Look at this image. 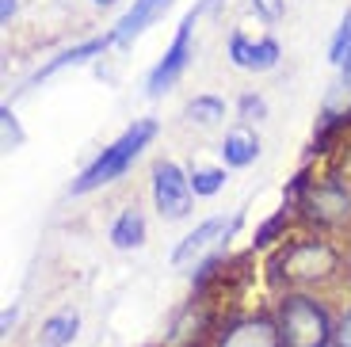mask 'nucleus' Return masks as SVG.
Masks as SVG:
<instances>
[{"mask_svg": "<svg viewBox=\"0 0 351 347\" xmlns=\"http://www.w3.org/2000/svg\"><path fill=\"white\" fill-rule=\"evenodd\" d=\"M348 53H351V12L343 16L340 31H336L332 46H328V61H332V65H343V61H348Z\"/></svg>", "mask_w": 351, "mask_h": 347, "instance_id": "17", "label": "nucleus"}, {"mask_svg": "<svg viewBox=\"0 0 351 347\" xmlns=\"http://www.w3.org/2000/svg\"><path fill=\"white\" fill-rule=\"evenodd\" d=\"M187 119L199 122V126H218V122L226 119V104H221L218 96H195L191 104H187Z\"/></svg>", "mask_w": 351, "mask_h": 347, "instance_id": "15", "label": "nucleus"}, {"mask_svg": "<svg viewBox=\"0 0 351 347\" xmlns=\"http://www.w3.org/2000/svg\"><path fill=\"white\" fill-rule=\"evenodd\" d=\"M275 324H279L282 347H328L336 339L332 317L313 294H282Z\"/></svg>", "mask_w": 351, "mask_h": 347, "instance_id": "1", "label": "nucleus"}, {"mask_svg": "<svg viewBox=\"0 0 351 347\" xmlns=\"http://www.w3.org/2000/svg\"><path fill=\"white\" fill-rule=\"evenodd\" d=\"M153 138H157V122L153 119H138L134 126H126L123 138L111 141V145H107L104 153H99L96 160L73 180V195H88V191H96V187H104V183L119 180V176L134 165V156L149 145Z\"/></svg>", "mask_w": 351, "mask_h": 347, "instance_id": "2", "label": "nucleus"}, {"mask_svg": "<svg viewBox=\"0 0 351 347\" xmlns=\"http://www.w3.org/2000/svg\"><path fill=\"white\" fill-rule=\"evenodd\" d=\"M282 226H287V206H282L279 214L271 217V222H263V226H260V233H256V244H271V237L279 233Z\"/></svg>", "mask_w": 351, "mask_h": 347, "instance_id": "20", "label": "nucleus"}, {"mask_svg": "<svg viewBox=\"0 0 351 347\" xmlns=\"http://www.w3.org/2000/svg\"><path fill=\"white\" fill-rule=\"evenodd\" d=\"M0 122H4V149H19L23 145V130H19V119L12 115V107H0Z\"/></svg>", "mask_w": 351, "mask_h": 347, "instance_id": "18", "label": "nucleus"}, {"mask_svg": "<svg viewBox=\"0 0 351 347\" xmlns=\"http://www.w3.org/2000/svg\"><path fill=\"white\" fill-rule=\"evenodd\" d=\"M96 4H114V0H96Z\"/></svg>", "mask_w": 351, "mask_h": 347, "instance_id": "24", "label": "nucleus"}, {"mask_svg": "<svg viewBox=\"0 0 351 347\" xmlns=\"http://www.w3.org/2000/svg\"><path fill=\"white\" fill-rule=\"evenodd\" d=\"M271 267H275V278H287L294 287H313V283H325V278L336 275L340 256L325 241H294L275 256Z\"/></svg>", "mask_w": 351, "mask_h": 347, "instance_id": "3", "label": "nucleus"}, {"mask_svg": "<svg viewBox=\"0 0 351 347\" xmlns=\"http://www.w3.org/2000/svg\"><path fill=\"white\" fill-rule=\"evenodd\" d=\"M210 4H214V0H202L199 8H191L184 19H180V27H176V38H172V46H168V53L157 61V69L149 73V84H145V92H149V96L168 92V88L176 84V77L187 69V61H191V27H195V19H199V12L210 8Z\"/></svg>", "mask_w": 351, "mask_h": 347, "instance_id": "4", "label": "nucleus"}, {"mask_svg": "<svg viewBox=\"0 0 351 347\" xmlns=\"http://www.w3.org/2000/svg\"><path fill=\"white\" fill-rule=\"evenodd\" d=\"M77 328H80V317L77 313H53L50 321L43 324V347H65V344H73V336H77Z\"/></svg>", "mask_w": 351, "mask_h": 347, "instance_id": "14", "label": "nucleus"}, {"mask_svg": "<svg viewBox=\"0 0 351 347\" xmlns=\"http://www.w3.org/2000/svg\"><path fill=\"white\" fill-rule=\"evenodd\" d=\"M221 183H226V172H221V168H195L191 172V191L195 195H218Z\"/></svg>", "mask_w": 351, "mask_h": 347, "instance_id": "16", "label": "nucleus"}, {"mask_svg": "<svg viewBox=\"0 0 351 347\" xmlns=\"http://www.w3.org/2000/svg\"><path fill=\"white\" fill-rule=\"evenodd\" d=\"M237 111H241V122H260V119H267V104H263V96H241V104H237Z\"/></svg>", "mask_w": 351, "mask_h": 347, "instance_id": "19", "label": "nucleus"}, {"mask_svg": "<svg viewBox=\"0 0 351 347\" xmlns=\"http://www.w3.org/2000/svg\"><path fill=\"white\" fill-rule=\"evenodd\" d=\"M256 153H260V141H256L252 130H233V134H226V141H221V160H226L229 168L252 165Z\"/></svg>", "mask_w": 351, "mask_h": 347, "instance_id": "12", "label": "nucleus"}, {"mask_svg": "<svg viewBox=\"0 0 351 347\" xmlns=\"http://www.w3.org/2000/svg\"><path fill=\"white\" fill-rule=\"evenodd\" d=\"M168 4H172V0H134L130 4V12H126L123 19H119V23H114V43H130V38H138L141 31H145V27L153 23V19H160L168 12Z\"/></svg>", "mask_w": 351, "mask_h": 347, "instance_id": "10", "label": "nucleus"}, {"mask_svg": "<svg viewBox=\"0 0 351 347\" xmlns=\"http://www.w3.org/2000/svg\"><path fill=\"white\" fill-rule=\"evenodd\" d=\"M336 347H351V309L340 317V324H336Z\"/></svg>", "mask_w": 351, "mask_h": 347, "instance_id": "22", "label": "nucleus"}, {"mask_svg": "<svg viewBox=\"0 0 351 347\" xmlns=\"http://www.w3.org/2000/svg\"><path fill=\"white\" fill-rule=\"evenodd\" d=\"M252 8H256V16H263V19H282V8H287V0H252Z\"/></svg>", "mask_w": 351, "mask_h": 347, "instance_id": "21", "label": "nucleus"}, {"mask_svg": "<svg viewBox=\"0 0 351 347\" xmlns=\"http://www.w3.org/2000/svg\"><path fill=\"white\" fill-rule=\"evenodd\" d=\"M16 8H19V0H0V19L8 23V19L16 16Z\"/></svg>", "mask_w": 351, "mask_h": 347, "instance_id": "23", "label": "nucleus"}, {"mask_svg": "<svg viewBox=\"0 0 351 347\" xmlns=\"http://www.w3.org/2000/svg\"><path fill=\"white\" fill-rule=\"evenodd\" d=\"M191 176L180 172V165H172V160H160L157 168H153V202H157L160 217H168V222H180V217H187V210H191Z\"/></svg>", "mask_w": 351, "mask_h": 347, "instance_id": "5", "label": "nucleus"}, {"mask_svg": "<svg viewBox=\"0 0 351 347\" xmlns=\"http://www.w3.org/2000/svg\"><path fill=\"white\" fill-rule=\"evenodd\" d=\"M229 61H233V65H241V69H252V73L275 69V65H279V43H275V38L248 43V38L237 31V35L229 38Z\"/></svg>", "mask_w": 351, "mask_h": 347, "instance_id": "9", "label": "nucleus"}, {"mask_svg": "<svg viewBox=\"0 0 351 347\" xmlns=\"http://www.w3.org/2000/svg\"><path fill=\"white\" fill-rule=\"evenodd\" d=\"M348 271H351V260H348Z\"/></svg>", "mask_w": 351, "mask_h": 347, "instance_id": "25", "label": "nucleus"}, {"mask_svg": "<svg viewBox=\"0 0 351 347\" xmlns=\"http://www.w3.org/2000/svg\"><path fill=\"white\" fill-rule=\"evenodd\" d=\"M302 210H306V217H313L321 226H340L351 214V195H348V187L336 183V180L313 183V187H306V195H302Z\"/></svg>", "mask_w": 351, "mask_h": 347, "instance_id": "6", "label": "nucleus"}, {"mask_svg": "<svg viewBox=\"0 0 351 347\" xmlns=\"http://www.w3.org/2000/svg\"><path fill=\"white\" fill-rule=\"evenodd\" d=\"M218 347H282L279 324L267 313H252V317H237L229 321L226 332L218 336Z\"/></svg>", "mask_w": 351, "mask_h": 347, "instance_id": "7", "label": "nucleus"}, {"mask_svg": "<svg viewBox=\"0 0 351 347\" xmlns=\"http://www.w3.org/2000/svg\"><path fill=\"white\" fill-rule=\"evenodd\" d=\"M111 241H114V248H138L145 241V217H141V210L130 206L119 214V222L111 226Z\"/></svg>", "mask_w": 351, "mask_h": 347, "instance_id": "13", "label": "nucleus"}, {"mask_svg": "<svg viewBox=\"0 0 351 347\" xmlns=\"http://www.w3.org/2000/svg\"><path fill=\"white\" fill-rule=\"evenodd\" d=\"M114 43V35H104V38H88V43H80V46H69V50H62L53 61H46L43 69L35 73V80H43V77H53L58 69H65V65H80V61H88V58H96V53H104L107 46Z\"/></svg>", "mask_w": 351, "mask_h": 347, "instance_id": "11", "label": "nucleus"}, {"mask_svg": "<svg viewBox=\"0 0 351 347\" xmlns=\"http://www.w3.org/2000/svg\"><path fill=\"white\" fill-rule=\"evenodd\" d=\"M237 222H241V217H229V222H226V217H210V222H202L195 233H187L184 241H180V248L172 252V263H176V267L191 263L195 256H202V252L210 248L214 241H226V237L237 229Z\"/></svg>", "mask_w": 351, "mask_h": 347, "instance_id": "8", "label": "nucleus"}]
</instances>
